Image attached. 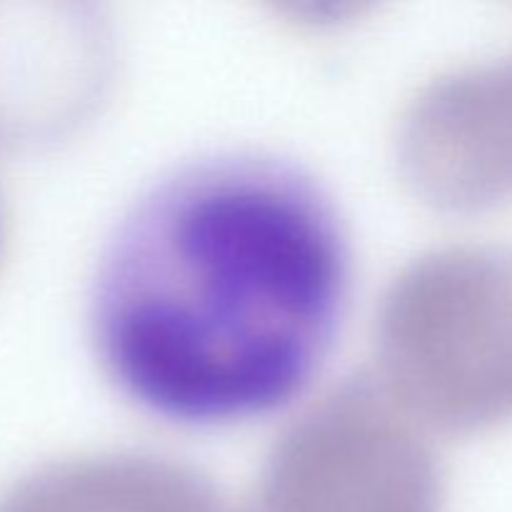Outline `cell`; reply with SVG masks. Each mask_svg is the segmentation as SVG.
<instances>
[{"mask_svg": "<svg viewBox=\"0 0 512 512\" xmlns=\"http://www.w3.org/2000/svg\"><path fill=\"white\" fill-rule=\"evenodd\" d=\"M350 288L348 228L305 165L208 150L155 175L110 225L88 288L90 348L140 413L235 428L318 380Z\"/></svg>", "mask_w": 512, "mask_h": 512, "instance_id": "6da1fadb", "label": "cell"}, {"mask_svg": "<svg viewBox=\"0 0 512 512\" xmlns=\"http://www.w3.org/2000/svg\"><path fill=\"white\" fill-rule=\"evenodd\" d=\"M0 512H208L188 498L110 500L70 473H38L0 498Z\"/></svg>", "mask_w": 512, "mask_h": 512, "instance_id": "7a4b0ae2", "label": "cell"}, {"mask_svg": "<svg viewBox=\"0 0 512 512\" xmlns=\"http://www.w3.org/2000/svg\"><path fill=\"white\" fill-rule=\"evenodd\" d=\"M0 238H3V195H0Z\"/></svg>", "mask_w": 512, "mask_h": 512, "instance_id": "3957f363", "label": "cell"}]
</instances>
